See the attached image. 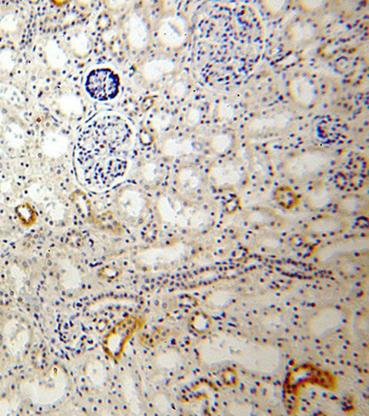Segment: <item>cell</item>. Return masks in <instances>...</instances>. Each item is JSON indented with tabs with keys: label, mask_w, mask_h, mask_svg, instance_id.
<instances>
[{
	"label": "cell",
	"mask_w": 369,
	"mask_h": 416,
	"mask_svg": "<svg viewBox=\"0 0 369 416\" xmlns=\"http://www.w3.org/2000/svg\"><path fill=\"white\" fill-rule=\"evenodd\" d=\"M133 132L121 116L104 114L81 130L75 147V164L84 184L95 190L110 188L126 175Z\"/></svg>",
	"instance_id": "obj_1"
},
{
	"label": "cell",
	"mask_w": 369,
	"mask_h": 416,
	"mask_svg": "<svg viewBox=\"0 0 369 416\" xmlns=\"http://www.w3.org/2000/svg\"><path fill=\"white\" fill-rule=\"evenodd\" d=\"M199 351L208 365L232 362L253 373L273 374L281 365V354L272 346L232 335L211 337Z\"/></svg>",
	"instance_id": "obj_2"
},
{
	"label": "cell",
	"mask_w": 369,
	"mask_h": 416,
	"mask_svg": "<svg viewBox=\"0 0 369 416\" xmlns=\"http://www.w3.org/2000/svg\"><path fill=\"white\" fill-rule=\"evenodd\" d=\"M333 153L325 149L303 151L290 156L283 170L287 178L298 183L310 182L326 173L333 163Z\"/></svg>",
	"instance_id": "obj_3"
},
{
	"label": "cell",
	"mask_w": 369,
	"mask_h": 416,
	"mask_svg": "<svg viewBox=\"0 0 369 416\" xmlns=\"http://www.w3.org/2000/svg\"><path fill=\"white\" fill-rule=\"evenodd\" d=\"M292 110L281 109L257 116L246 124L245 133L254 138L268 137L291 129L295 122Z\"/></svg>",
	"instance_id": "obj_4"
},
{
	"label": "cell",
	"mask_w": 369,
	"mask_h": 416,
	"mask_svg": "<svg viewBox=\"0 0 369 416\" xmlns=\"http://www.w3.org/2000/svg\"><path fill=\"white\" fill-rule=\"evenodd\" d=\"M120 87L118 75L109 68L92 69L86 78L87 93L94 100L109 101L118 97Z\"/></svg>",
	"instance_id": "obj_5"
},
{
	"label": "cell",
	"mask_w": 369,
	"mask_h": 416,
	"mask_svg": "<svg viewBox=\"0 0 369 416\" xmlns=\"http://www.w3.org/2000/svg\"><path fill=\"white\" fill-rule=\"evenodd\" d=\"M190 34L188 20L181 14H168L160 20L157 36L160 42L170 48L184 45Z\"/></svg>",
	"instance_id": "obj_6"
},
{
	"label": "cell",
	"mask_w": 369,
	"mask_h": 416,
	"mask_svg": "<svg viewBox=\"0 0 369 416\" xmlns=\"http://www.w3.org/2000/svg\"><path fill=\"white\" fill-rule=\"evenodd\" d=\"M176 187L183 199H199L206 190V179L202 171L188 166L177 171Z\"/></svg>",
	"instance_id": "obj_7"
},
{
	"label": "cell",
	"mask_w": 369,
	"mask_h": 416,
	"mask_svg": "<svg viewBox=\"0 0 369 416\" xmlns=\"http://www.w3.org/2000/svg\"><path fill=\"white\" fill-rule=\"evenodd\" d=\"M124 30L130 48L142 51L149 45L151 26L144 14L134 11L127 16L125 20Z\"/></svg>",
	"instance_id": "obj_8"
},
{
	"label": "cell",
	"mask_w": 369,
	"mask_h": 416,
	"mask_svg": "<svg viewBox=\"0 0 369 416\" xmlns=\"http://www.w3.org/2000/svg\"><path fill=\"white\" fill-rule=\"evenodd\" d=\"M345 319L347 314L339 308H325L312 317L309 322V330L316 337L330 335L344 326Z\"/></svg>",
	"instance_id": "obj_9"
},
{
	"label": "cell",
	"mask_w": 369,
	"mask_h": 416,
	"mask_svg": "<svg viewBox=\"0 0 369 416\" xmlns=\"http://www.w3.org/2000/svg\"><path fill=\"white\" fill-rule=\"evenodd\" d=\"M369 241L368 238H350L323 247V248L319 250L318 257L319 261L328 263V262L345 257V255L367 251Z\"/></svg>",
	"instance_id": "obj_10"
},
{
	"label": "cell",
	"mask_w": 369,
	"mask_h": 416,
	"mask_svg": "<svg viewBox=\"0 0 369 416\" xmlns=\"http://www.w3.org/2000/svg\"><path fill=\"white\" fill-rule=\"evenodd\" d=\"M288 92L293 101L305 109L314 106L319 98L318 86L315 81L306 75L293 78L289 83Z\"/></svg>",
	"instance_id": "obj_11"
},
{
	"label": "cell",
	"mask_w": 369,
	"mask_h": 416,
	"mask_svg": "<svg viewBox=\"0 0 369 416\" xmlns=\"http://www.w3.org/2000/svg\"><path fill=\"white\" fill-rule=\"evenodd\" d=\"M209 178L216 187L232 188L242 182L244 170L237 162L223 161L211 168Z\"/></svg>",
	"instance_id": "obj_12"
},
{
	"label": "cell",
	"mask_w": 369,
	"mask_h": 416,
	"mask_svg": "<svg viewBox=\"0 0 369 416\" xmlns=\"http://www.w3.org/2000/svg\"><path fill=\"white\" fill-rule=\"evenodd\" d=\"M319 28L313 20H299L292 23L287 29L286 36L289 45L298 46H306L319 36Z\"/></svg>",
	"instance_id": "obj_13"
},
{
	"label": "cell",
	"mask_w": 369,
	"mask_h": 416,
	"mask_svg": "<svg viewBox=\"0 0 369 416\" xmlns=\"http://www.w3.org/2000/svg\"><path fill=\"white\" fill-rule=\"evenodd\" d=\"M23 20L15 8L0 7V34L6 39L16 40L22 34Z\"/></svg>",
	"instance_id": "obj_14"
},
{
	"label": "cell",
	"mask_w": 369,
	"mask_h": 416,
	"mask_svg": "<svg viewBox=\"0 0 369 416\" xmlns=\"http://www.w3.org/2000/svg\"><path fill=\"white\" fill-rule=\"evenodd\" d=\"M118 203L125 213L139 214L146 208L144 193L136 187H127L119 193Z\"/></svg>",
	"instance_id": "obj_15"
},
{
	"label": "cell",
	"mask_w": 369,
	"mask_h": 416,
	"mask_svg": "<svg viewBox=\"0 0 369 416\" xmlns=\"http://www.w3.org/2000/svg\"><path fill=\"white\" fill-rule=\"evenodd\" d=\"M176 69V63L167 58H157L144 63L142 66V74L149 81H161L167 75L172 74Z\"/></svg>",
	"instance_id": "obj_16"
},
{
	"label": "cell",
	"mask_w": 369,
	"mask_h": 416,
	"mask_svg": "<svg viewBox=\"0 0 369 416\" xmlns=\"http://www.w3.org/2000/svg\"><path fill=\"white\" fill-rule=\"evenodd\" d=\"M348 228L344 218L336 216H324L311 221L309 225L310 232L316 235H333L342 234Z\"/></svg>",
	"instance_id": "obj_17"
},
{
	"label": "cell",
	"mask_w": 369,
	"mask_h": 416,
	"mask_svg": "<svg viewBox=\"0 0 369 416\" xmlns=\"http://www.w3.org/2000/svg\"><path fill=\"white\" fill-rule=\"evenodd\" d=\"M335 200V191L326 184H319L311 188L306 197L307 205L312 210H323L333 205Z\"/></svg>",
	"instance_id": "obj_18"
},
{
	"label": "cell",
	"mask_w": 369,
	"mask_h": 416,
	"mask_svg": "<svg viewBox=\"0 0 369 416\" xmlns=\"http://www.w3.org/2000/svg\"><path fill=\"white\" fill-rule=\"evenodd\" d=\"M135 326L132 324H122L107 337L106 350L113 357L117 358L120 356L122 349H124L127 340L135 333Z\"/></svg>",
	"instance_id": "obj_19"
},
{
	"label": "cell",
	"mask_w": 369,
	"mask_h": 416,
	"mask_svg": "<svg viewBox=\"0 0 369 416\" xmlns=\"http://www.w3.org/2000/svg\"><path fill=\"white\" fill-rule=\"evenodd\" d=\"M67 45L69 51L78 57L88 56L92 48V40L88 32L76 28L69 32L67 36Z\"/></svg>",
	"instance_id": "obj_20"
},
{
	"label": "cell",
	"mask_w": 369,
	"mask_h": 416,
	"mask_svg": "<svg viewBox=\"0 0 369 416\" xmlns=\"http://www.w3.org/2000/svg\"><path fill=\"white\" fill-rule=\"evenodd\" d=\"M338 209L347 216H359L368 210V201L359 194H348L338 201Z\"/></svg>",
	"instance_id": "obj_21"
},
{
	"label": "cell",
	"mask_w": 369,
	"mask_h": 416,
	"mask_svg": "<svg viewBox=\"0 0 369 416\" xmlns=\"http://www.w3.org/2000/svg\"><path fill=\"white\" fill-rule=\"evenodd\" d=\"M190 90V81L185 74H177L167 83V92L173 100H182Z\"/></svg>",
	"instance_id": "obj_22"
},
{
	"label": "cell",
	"mask_w": 369,
	"mask_h": 416,
	"mask_svg": "<svg viewBox=\"0 0 369 416\" xmlns=\"http://www.w3.org/2000/svg\"><path fill=\"white\" fill-rule=\"evenodd\" d=\"M194 145L191 140L186 138L171 139L165 145V151L169 156H181L193 153Z\"/></svg>",
	"instance_id": "obj_23"
},
{
	"label": "cell",
	"mask_w": 369,
	"mask_h": 416,
	"mask_svg": "<svg viewBox=\"0 0 369 416\" xmlns=\"http://www.w3.org/2000/svg\"><path fill=\"white\" fill-rule=\"evenodd\" d=\"M142 180L149 185H156L164 178V170L158 163H149L141 170Z\"/></svg>",
	"instance_id": "obj_24"
},
{
	"label": "cell",
	"mask_w": 369,
	"mask_h": 416,
	"mask_svg": "<svg viewBox=\"0 0 369 416\" xmlns=\"http://www.w3.org/2000/svg\"><path fill=\"white\" fill-rule=\"evenodd\" d=\"M234 145V137L231 133H221L214 135L211 141V149L219 155L229 152Z\"/></svg>",
	"instance_id": "obj_25"
},
{
	"label": "cell",
	"mask_w": 369,
	"mask_h": 416,
	"mask_svg": "<svg viewBox=\"0 0 369 416\" xmlns=\"http://www.w3.org/2000/svg\"><path fill=\"white\" fill-rule=\"evenodd\" d=\"M233 298V295L228 290H217L209 296L207 304L209 307L214 308V309H223L231 304Z\"/></svg>",
	"instance_id": "obj_26"
},
{
	"label": "cell",
	"mask_w": 369,
	"mask_h": 416,
	"mask_svg": "<svg viewBox=\"0 0 369 416\" xmlns=\"http://www.w3.org/2000/svg\"><path fill=\"white\" fill-rule=\"evenodd\" d=\"M246 220L251 225L266 226L274 220V215L266 209H254L246 215Z\"/></svg>",
	"instance_id": "obj_27"
},
{
	"label": "cell",
	"mask_w": 369,
	"mask_h": 416,
	"mask_svg": "<svg viewBox=\"0 0 369 416\" xmlns=\"http://www.w3.org/2000/svg\"><path fill=\"white\" fill-rule=\"evenodd\" d=\"M17 61H18V55L13 48H4L0 51V72H13Z\"/></svg>",
	"instance_id": "obj_28"
},
{
	"label": "cell",
	"mask_w": 369,
	"mask_h": 416,
	"mask_svg": "<svg viewBox=\"0 0 369 416\" xmlns=\"http://www.w3.org/2000/svg\"><path fill=\"white\" fill-rule=\"evenodd\" d=\"M275 199L281 206L286 208H292L298 202V196L292 189L283 187L278 189L275 194Z\"/></svg>",
	"instance_id": "obj_29"
},
{
	"label": "cell",
	"mask_w": 369,
	"mask_h": 416,
	"mask_svg": "<svg viewBox=\"0 0 369 416\" xmlns=\"http://www.w3.org/2000/svg\"><path fill=\"white\" fill-rule=\"evenodd\" d=\"M48 60L54 67H61L65 63L67 56L65 51L60 46L53 43V45L48 46Z\"/></svg>",
	"instance_id": "obj_30"
},
{
	"label": "cell",
	"mask_w": 369,
	"mask_h": 416,
	"mask_svg": "<svg viewBox=\"0 0 369 416\" xmlns=\"http://www.w3.org/2000/svg\"><path fill=\"white\" fill-rule=\"evenodd\" d=\"M281 241L280 239L275 236H265L260 239V246L268 250H276L280 248Z\"/></svg>",
	"instance_id": "obj_31"
},
{
	"label": "cell",
	"mask_w": 369,
	"mask_h": 416,
	"mask_svg": "<svg viewBox=\"0 0 369 416\" xmlns=\"http://www.w3.org/2000/svg\"><path fill=\"white\" fill-rule=\"evenodd\" d=\"M211 321L207 316H199L194 322V328L200 333H205L210 328Z\"/></svg>",
	"instance_id": "obj_32"
},
{
	"label": "cell",
	"mask_w": 369,
	"mask_h": 416,
	"mask_svg": "<svg viewBox=\"0 0 369 416\" xmlns=\"http://www.w3.org/2000/svg\"><path fill=\"white\" fill-rule=\"evenodd\" d=\"M200 118H202V113H200L199 109L191 107V109L188 110L187 114V121L188 124L195 125L199 123Z\"/></svg>",
	"instance_id": "obj_33"
},
{
	"label": "cell",
	"mask_w": 369,
	"mask_h": 416,
	"mask_svg": "<svg viewBox=\"0 0 369 416\" xmlns=\"http://www.w3.org/2000/svg\"><path fill=\"white\" fill-rule=\"evenodd\" d=\"M302 7L305 8V10L314 11L321 10L322 7L326 6V3L321 1H307L301 3Z\"/></svg>",
	"instance_id": "obj_34"
}]
</instances>
